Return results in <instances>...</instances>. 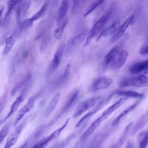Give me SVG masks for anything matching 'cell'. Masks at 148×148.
Wrapping results in <instances>:
<instances>
[{
	"mask_svg": "<svg viewBox=\"0 0 148 148\" xmlns=\"http://www.w3.org/2000/svg\"><path fill=\"white\" fill-rule=\"evenodd\" d=\"M133 124V122H132L126 125L120 138L109 148H120L122 146L126 140L128 133Z\"/></svg>",
	"mask_w": 148,
	"mask_h": 148,
	"instance_id": "16",
	"label": "cell"
},
{
	"mask_svg": "<svg viewBox=\"0 0 148 148\" xmlns=\"http://www.w3.org/2000/svg\"><path fill=\"white\" fill-rule=\"evenodd\" d=\"M118 24V22H113L105 30L103 31L102 36L106 37L111 35L115 30Z\"/></svg>",
	"mask_w": 148,
	"mask_h": 148,
	"instance_id": "33",
	"label": "cell"
},
{
	"mask_svg": "<svg viewBox=\"0 0 148 148\" xmlns=\"http://www.w3.org/2000/svg\"><path fill=\"white\" fill-rule=\"evenodd\" d=\"M134 19L133 15L127 18L115 31L110 39L112 42L116 41L124 34L128 26L132 23Z\"/></svg>",
	"mask_w": 148,
	"mask_h": 148,
	"instance_id": "8",
	"label": "cell"
},
{
	"mask_svg": "<svg viewBox=\"0 0 148 148\" xmlns=\"http://www.w3.org/2000/svg\"><path fill=\"white\" fill-rule=\"evenodd\" d=\"M16 37V36L13 35L7 39L2 52L3 55H7L10 52L15 43Z\"/></svg>",
	"mask_w": 148,
	"mask_h": 148,
	"instance_id": "26",
	"label": "cell"
},
{
	"mask_svg": "<svg viewBox=\"0 0 148 148\" xmlns=\"http://www.w3.org/2000/svg\"><path fill=\"white\" fill-rule=\"evenodd\" d=\"M4 9L3 8H2L1 10H0V16H1L3 12V11Z\"/></svg>",
	"mask_w": 148,
	"mask_h": 148,
	"instance_id": "42",
	"label": "cell"
},
{
	"mask_svg": "<svg viewBox=\"0 0 148 148\" xmlns=\"http://www.w3.org/2000/svg\"><path fill=\"white\" fill-rule=\"evenodd\" d=\"M104 1V0H96L90 4L84 11L83 16L84 17L87 16L99 5L102 4Z\"/></svg>",
	"mask_w": 148,
	"mask_h": 148,
	"instance_id": "28",
	"label": "cell"
},
{
	"mask_svg": "<svg viewBox=\"0 0 148 148\" xmlns=\"http://www.w3.org/2000/svg\"><path fill=\"white\" fill-rule=\"evenodd\" d=\"M112 80L106 76H101L96 79L92 86V90L96 92L100 90L108 88L112 84Z\"/></svg>",
	"mask_w": 148,
	"mask_h": 148,
	"instance_id": "7",
	"label": "cell"
},
{
	"mask_svg": "<svg viewBox=\"0 0 148 148\" xmlns=\"http://www.w3.org/2000/svg\"><path fill=\"white\" fill-rule=\"evenodd\" d=\"M119 47H115L112 49L105 57L103 64L104 66H106L114 60L116 56L119 53Z\"/></svg>",
	"mask_w": 148,
	"mask_h": 148,
	"instance_id": "22",
	"label": "cell"
},
{
	"mask_svg": "<svg viewBox=\"0 0 148 148\" xmlns=\"http://www.w3.org/2000/svg\"><path fill=\"white\" fill-rule=\"evenodd\" d=\"M79 92L78 90H77L71 94L58 116H60L68 111L73 105L78 98Z\"/></svg>",
	"mask_w": 148,
	"mask_h": 148,
	"instance_id": "14",
	"label": "cell"
},
{
	"mask_svg": "<svg viewBox=\"0 0 148 148\" xmlns=\"http://www.w3.org/2000/svg\"><path fill=\"white\" fill-rule=\"evenodd\" d=\"M139 102L140 100H138L123 110L112 121L111 124V126L112 127H115L121 119L127 114L135 108Z\"/></svg>",
	"mask_w": 148,
	"mask_h": 148,
	"instance_id": "18",
	"label": "cell"
},
{
	"mask_svg": "<svg viewBox=\"0 0 148 148\" xmlns=\"http://www.w3.org/2000/svg\"><path fill=\"white\" fill-rule=\"evenodd\" d=\"M61 58L57 57H54L51 62L48 68V71L52 72L55 71L59 66Z\"/></svg>",
	"mask_w": 148,
	"mask_h": 148,
	"instance_id": "34",
	"label": "cell"
},
{
	"mask_svg": "<svg viewBox=\"0 0 148 148\" xmlns=\"http://www.w3.org/2000/svg\"><path fill=\"white\" fill-rule=\"evenodd\" d=\"M67 21L65 20L62 24L54 31V36L56 39H60L64 33V30L67 23Z\"/></svg>",
	"mask_w": 148,
	"mask_h": 148,
	"instance_id": "31",
	"label": "cell"
},
{
	"mask_svg": "<svg viewBox=\"0 0 148 148\" xmlns=\"http://www.w3.org/2000/svg\"><path fill=\"white\" fill-rule=\"evenodd\" d=\"M11 123L10 122L6 123L0 132V145L7 135L10 129Z\"/></svg>",
	"mask_w": 148,
	"mask_h": 148,
	"instance_id": "35",
	"label": "cell"
},
{
	"mask_svg": "<svg viewBox=\"0 0 148 148\" xmlns=\"http://www.w3.org/2000/svg\"><path fill=\"white\" fill-rule=\"evenodd\" d=\"M33 21L30 18H27L22 21L20 24L19 27L20 31L25 30L31 27Z\"/></svg>",
	"mask_w": 148,
	"mask_h": 148,
	"instance_id": "36",
	"label": "cell"
},
{
	"mask_svg": "<svg viewBox=\"0 0 148 148\" xmlns=\"http://www.w3.org/2000/svg\"><path fill=\"white\" fill-rule=\"evenodd\" d=\"M75 136V135L74 134H72L65 140L55 144L50 148H64L68 145L70 141Z\"/></svg>",
	"mask_w": 148,
	"mask_h": 148,
	"instance_id": "32",
	"label": "cell"
},
{
	"mask_svg": "<svg viewBox=\"0 0 148 148\" xmlns=\"http://www.w3.org/2000/svg\"><path fill=\"white\" fill-rule=\"evenodd\" d=\"M27 143H25L21 146L19 148H27Z\"/></svg>",
	"mask_w": 148,
	"mask_h": 148,
	"instance_id": "41",
	"label": "cell"
},
{
	"mask_svg": "<svg viewBox=\"0 0 148 148\" xmlns=\"http://www.w3.org/2000/svg\"><path fill=\"white\" fill-rule=\"evenodd\" d=\"M24 124L20 125L8 138L4 148H10L16 143L23 130Z\"/></svg>",
	"mask_w": 148,
	"mask_h": 148,
	"instance_id": "12",
	"label": "cell"
},
{
	"mask_svg": "<svg viewBox=\"0 0 148 148\" xmlns=\"http://www.w3.org/2000/svg\"><path fill=\"white\" fill-rule=\"evenodd\" d=\"M31 1L29 0L19 1L17 8L16 18L20 23L25 16L30 5Z\"/></svg>",
	"mask_w": 148,
	"mask_h": 148,
	"instance_id": "11",
	"label": "cell"
},
{
	"mask_svg": "<svg viewBox=\"0 0 148 148\" xmlns=\"http://www.w3.org/2000/svg\"><path fill=\"white\" fill-rule=\"evenodd\" d=\"M60 97V92H58L54 96L47 107L45 115L46 116H49L56 108L59 101Z\"/></svg>",
	"mask_w": 148,
	"mask_h": 148,
	"instance_id": "20",
	"label": "cell"
},
{
	"mask_svg": "<svg viewBox=\"0 0 148 148\" xmlns=\"http://www.w3.org/2000/svg\"><path fill=\"white\" fill-rule=\"evenodd\" d=\"M70 71V65L68 64L65 68L64 73L60 76L56 80L55 84V87L61 85L66 81L69 75Z\"/></svg>",
	"mask_w": 148,
	"mask_h": 148,
	"instance_id": "27",
	"label": "cell"
},
{
	"mask_svg": "<svg viewBox=\"0 0 148 148\" xmlns=\"http://www.w3.org/2000/svg\"><path fill=\"white\" fill-rule=\"evenodd\" d=\"M120 87L122 88L128 87H143L148 85L147 77L143 75H139L136 76L124 78L119 82Z\"/></svg>",
	"mask_w": 148,
	"mask_h": 148,
	"instance_id": "1",
	"label": "cell"
},
{
	"mask_svg": "<svg viewBox=\"0 0 148 148\" xmlns=\"http://www.w3.org/2000/svg\"><path fill=\"white\" fill-rule=\"evenodd\" d=\"M125 148H134V147L133 143L129 142L127 143Z\"/></svg>",
	"mask_w": 148,
	"mask_h": 148,
	"instance_id": "40",
	"label": "cell"
},
{
	"mask_svg": "<svg viewBox=\"0 0 148 148\" xmlns=\"http://www.w3.org/2000/svg\"><path fill=\"white\" fill-rule=\"evenodd\" d=\"M53 139V137L51 134L49 136L38 142L32 148H45L49 143Z\"/></svg>",
	"mask_w": 148,
	"mask_h": 148,
	"instance_id": "30",
	"label": "cell"
},
{
	"mask_svg": "<svg viewBox=\"0 0 148 148\" xmlns=\"http://www.w3.org/2000/svg\"><path fill=\"white\" fill-rule=\"evenodd\" d=\"M108 19V16L103 15L94 24L90 30L89 35L86 39L83 46L86 47L90 44L93 38L99 32L104 26Z\"/></svg>",
	"mask_w": 148,
	"mask_h": 148,
	"instance_id": "3",
	"label": "cell"
},
{
	"mask_svg": "<svg viewBox=\"0 0 148 148\" xmlns=\"http://www.w3.org/2000/svg\"><path fill=\"white\" fill-rule=\"evenodd\" d=\"M25 97L21 94L18 97L11 105L10 110L5 118L0 122L1 124L10 117L17 109L18 107L23 101Z\"/></svg>",
	"mask_w": 148,
	"mask_h": 148,
	"instance_id": "17",
	"label": "cell"
},
{
	"mask_svg": "<svg viewBox=\"0 0 148 148\" xmlns=\"http://www.w3.org/2000/svg\"><path fill=\"white\" fill-rule=\"evenodd\" d=\"M106 119L101 115L98 117L90 125L81 137V140H84L90 135L98 126Z\"/></svg>",
	"mask_w": 148,
	"mask_h": 148,
	"instance_id": "13",
	"label": "cell"
},
{
	"mask_svg": "<svg viewBox=\"0 0 148 148\" xmlns=\"http://www.w3.org/2000/svg\"><path fill=\"white\" fill-rule=\"evenodd\" d=\"M48 5V2H46L43 4L40 10L34 14L30 18L31 19L34 21L41 18L45 15Z\"/></svg>",
	"mask_w": 148,
	"mask_h": 148,
	"instance_id": "29",
	"label": "cell"
},
{
	"mask_svg": "<svg viewBox=\"0 0 148 148\" xmlns=\"http://www.w3.org/2000/svg\"><path fill=\"white\" fill-rule=\"evenodd\" d=\"M139 144L138 148H146L148 143V134L142 138L137 140Z\"/></svg>",
	"mask_w": 148,
	"mask_h": 148,
	"instance_id": "37",
	"label": "cell"
},
{
	"mask_svg": "<svg viewBox=\"0 0 148 148\" xmlns=\"http://www.w3.org/2000/svg\"><path fill=\"white\" fill-rule=\"evenodd\" d=\"M18 0H8L7 2L8 10L4 18V21L6 23L10 20L11 15L15 6L18 2Z\"/></svg>",
	"mask_w": 148,
	"mask_h": 148,
	"instance_id": "23",
	"label": "cell"
},
{
	"mask_svg": "<svg viewBox=\"0 0 148 148\" xmlns=\"http://www.w3.org/2000/svg\"><path fill=\"white\" fill-rule=\"evenodd\" d=\"M69 3L67 0H64L59 9L57 17V20L60 23L65 16L68 8Z\"/></svg>",
	"mask_w": 148,
	"mask_h": 148,
	"instance_id": "25",
	"label": "cell"
},
{
	"mask_svg": "<svg viewBox=\"0 0 148 148\" xmlns=\"http://www.w3.org/2000/svg\"><path fill=\"white\" fill-rule=\"evenodd\" d=\"M97 148L96 147H93L92 148Z\"/></svg>",
	"mask_w": 148,
	"mask_h": 148,
	"instance_id": "44",
	"label": "cell"
},
{
	"mask_svg": "<svg viewBox=\"0 0 148 148\" xmlns=\"http://www.w3.org/2000/svg\"><path fill=\"white\" fill-rule=\"evenodd\" d=\"M65 45L64 44L61 45L58 47L54 55V57H57L61 58L65 48Z\"/></svg>",
	"mask_w": 148,
	"mask_h": 148,
	"instance_id": "38",
	"label": "cell"
},
{
	"mask_svg": "<svg viewBox=\"0 0 148 148\" xmlns=\"http://www.w3.org/2000/svg\"><path fill=\"white\" fill-rule=\"evenodd\" d=\"M38 96V95H36L29 98L27 103L18 111L15 120L14 126H15L18 124L25 114L32 108Z\"/></svg>",
	"mask_w": 148,
	"mask_h": 148,
	"instance_id": "6",
	"label": "cell"
},
{
	"mask_svg": "<svg viewBox=\"0 0 148 148\" xmlns=\"http://www.w3.org/2000/svg\"><path fill=\"white\" fill-rule=\"evenodd\" d=\"M148 60L137 62L133 64L129 68V72L132 74H136L143 73H147Z\"/></svg>",
	"mask_w": 148,
	"mask_h": 148,
	"instance_id": "9",
	"label": "cell"
},
{
	"mask_svg": "<svg viewBox=\"0 0 148 148\" xmlns=\"http://www.w3.org/2000/svg\"><path fill=\"white\" fill-rule=\"evenodd\" d=\"M115 93L119 96H124L126 97L142 98L144 96L143 94L130 90H119L116 91Z\"/></svg>",
	"mask_w": 148,
	"mask_h": 148,
	"instance_id": "24",
	"label": "cell"
},
{
	"mask_svg": "<svg viewBox=\"0 0 148 148\" xmlns=\"http://www.w3.org/2000/svg\"><path fill=\"white\" fill-rule=\"evenodd\" d=\"M1 104H0V114L1 112V110H2V108H1Z\"/></svg>",
	"mask_w": 148,
	"mask_h": 148,
	"instance_id": "43",
	"label": "cell"
},
{
	"mask_svg": "<svg viewBox=\"0 0 148 148\" xmlns=\"http://www.w3.org/2000/svg\"><path fill=\"white\" fill-rule=\"evenodd\" d=\"M127 56L128 53L127 51L123 50L121 51L110 63V68L113 70L120 69L125 64Z\"/></svg>",
	"mask_w": 148,
	"mask_h": 148,
	"instance_id": "10",
	"label": "cell"
},
{
	"mask_svg": "<svg viewBox=\"0 0 148 148\" xmlns=\"http://www.w3.org/2000/svg\"><path fill=\"white\" fill-rule=\"evenodd\" d=\"M140 52L141 54L143 55H146L148 54V40H147L144 43L142 46Z\"/></svg>",
	"mask_w": 148,
	"mask_h": 148,
	"instance_id": "39",
	"label": "cell"
},
{
	"mask_svg": "<svg viewBox=\"0 0 148 148\" xmlns=\"http://www.w3.org/2000/svg\"><path fill=\"white\" fill-rule=\"evenodd\" d=\"M115 94L114 92L111 93L99 103L95 108L86 114L79 120L76 125V127H79L84 120L97 113L107 105L112 99Z\"/></svg>",
	"mask_w": 148,
	"mask_h": 148,
	"instance_id": "5",
	"label": "cell"
},
{
	"mask_svg": "<svg viewBox=\"0 0 148 148\" xmlns=\"http://www.w3.org/2000/svg\"></svg>",
	"mask_w": 148,
	"mask_h": 148,
	"instance_id": "45",
	"label": "cell"
},
{
	"mask_svg": "<svg viewBox=\"0 0 148 148\" xmlns=\"http://www.w3.org/2000/svg\"><path fill=\"white\" fill-rule=\"evenodd\" d=\"M101 99V97H96L86 99L80 102L75 110L73 116H78L89 109L97 104Z\"/></svg>",
	"mask_w": 148,
	"mask_h": 148,
	"instance_id": "2",
	"label": "cell"
},
{
	"mask_svg": "<svg viewBox=\"0 0 148 148\" xmlns=\"http://www.w3.org/2000/svg\"><path fill=\"white\" fill-rule=\"evenodd\" d=\"M88 29L84 30L79 34L72 38L69 41L67 45L66 53L70 54L73 49L77 45L81 43L89 34Z\"/></svg>",
	"mask_w": 148,
	"mask_h": 148,
	"instance_id": "4",
	"label": "cell"
},
{
	"mask_svg": "<svg viewBox=\"0 0 148 148\" xmlns=\"http://www.w3.org/2000/svg\"><path fill=\"white\" fill-rule=\"evenodd\" d=\"M31 78V75L28 74L21 79L14 85L11 92V96H14L18 91L25 85L29 82Z\"/></svg>",
	"mask_w": 148,
	"mask_h": 148,
	"instance_id": "19",
	"label": "cell"
},
{
	"mask_svg": "<svg viewBox=\"0 0 148 148\" xmlns=\"http://www.w3.org/2000/svg\"><path fill=\"white\" fill-rule=\"evenodd\" d=\"M126 97L121 98L116 102L105 110L102 115L107 119L113 112L118 109L127 100Z\"/></svg>",
	"mask_w": 148,
	"mask_h": 148,
	"instance_id": "15",
	"label": "cell"
},
{
	"mask_svg": "<svg viewBox=\"0 0 148 148\" xmlns=\"http://www.w3.org/2000/svg\"><path fill=\"white\" fill-rule=\"evenodd\" d=\"M148 112H147L139 119L132 131V134H135L139 130L144 127L147 123L148 120Z\"/></svg>",
	"mask_w": 148,
	"mask_h": 148,
	"instance_id": "21",
	"label": "cell"
}]
</instances>
